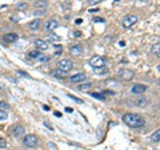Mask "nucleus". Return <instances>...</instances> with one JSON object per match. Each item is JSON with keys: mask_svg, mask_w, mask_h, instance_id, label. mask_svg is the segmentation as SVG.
Returning <instances> with one entry per match:
<instances>
[{"mask_svg": "<svg viewBox=\"0 0 160 150\" xmlns=\"http://www.w3.org/2000/svg\"><path fill=\"white\" fill-rule=\"evenodd\" d=\"M123 121H124L125 125H128L129 127H133V129L143 127L145 125L144 118L140 114H136V113H125L123 116Z\"/></svg>", "mask_w": 160, "mask_h": 150, "instance_id": "nucleus-1", "label": "nucleus"}, {"mask_svg": "<svg viewBox=\"0 0 160 150\" xmlns=\"http://www.w3.org/2000/svg\"><path fill=\"white\" fill-rule=\"evenodd\" d=\"M57 69L61 72H70L72 68H74V64H72V61L70 60H67V58H63V60H60V61H57Z\"/></svg>", "mask_w": 160, "mask_h": 150, "instance_id": "nucleus-2", "label": "nucleus"}, {"mask_svg": "<svg viewBox=\"0 0 160 150\" xmlns=\"http://www.w3.org/2000/svg\"><path fill=\"white\" fill-rule=\"evenodd\" d=\"M38 137L35 136V134H27L24 138H23V144L24 146H27V148H35L36 145H38Z\"/></svg>", "mask_w": 160, "mask_h": 150, "instance_id": "nucleus-3", "label": "nucleus"}, {"mask_svg": "<svg viewBox=\"0 0 160 150\" xmlns=\"http://www.w3.org/2000/svg\"><path fill=\"white\" fill-rule=\"evenodd\" d=\"M89 65L92 68H101V67H105V58L101 57V56H93L91 57L89 60Z\"/></svg>", "mask_w": 160, "mask_h": 150, "instance_id": "nucleus-4", "label": "nucleus"}, {"mask_svg": "<svg viewBox=\"0 0 160 150\" xmlns=\"http://www.w3.org/2000/svg\"><path fill=\"white\" fill-rule=\"evenodd\" d=\"M137 23V16L136 15H128V16H125L124 19H123V27L125 28H129L132 27V25H135Z\"/></svg>", "mask_w": 160, "mask_h": 150, "instance_id": "nucleus-5", "label": "nucleus"}, {"mask_svg": "<svg viewBox=\"0 0 160 150\" xmlns=\"http://www.w3.org/2000/svg\"><path fill=\"white\" fill-rule=\"evenodd\" d=\"M118 76L119 78L124 80V81H129V80L133 78V72L129 71V69H122V71H119Z\"/></svg>", "mask_w": 160, "mask_h": 150, "instance_id": "nucleus-6", "label": "nucleus"}, {"mask_svg": "<svg viewBox=\"0 0 160 150\" xmlns=\"http://www.w3.org/2000/svg\"><path fill=\"white\" fill-rule=\"evenodd\" d=\"M147 90V86L143 85V84H133L132 88H131V92L135 94H141Z\"/></svg>", "mask_w": 160, "mask_h": 150, "instance_id": "nucleus-7", "label": "nucleus"}, {"mask_svg": "<svg viewBox=\"0 0 160 150\" xmlns=\"http://www.w3.org/2000/svg\"><path fill=\"white\" fill-rule=\"evenodd\" d=\"M57 25H59V23H57L56 20H48V21H45L44 28H45L47 32H52L53 29L57 28Z\"/></svg>", "mask_w": 160, "mask_h": 150, "instance_id": "nucleus-8", "label": "nucleus"}, {"mask_svg": "<svg viewBox=\"0 0 160 150\" xmlns=\"http://www.w3.org/2000/svg\"><path fill=\"white\" fill-rule=\"evenodd\" d=\"M35 45L39 51H47L48 49V43L44 41V40H40V39L35 40Z\"/></svg>", "mask_w": 160, "mask_h": 150, "instance_id": "nucleus-9", "label": "nucleus"}, {"mask_svg": "<svg viewBox=\"0 0 160 150\" xmlns=\"http://www.w3.org/2000/svg\"><path fill=\"white\" fill-rule=\"evenodd\" d=\"M70 80L72 82H83L85 80V75H84V73H76V75L71 76Z\"/></svg>", "mask_w": 160, "mask_h": 150, "instance_id": "nucleus-10", "label": "nucleus"}, {"mask_svg": "<svg viewBox=\"0 0 160 150\" xmlns=\"http://www.w3.org/2000/svg\"><path fill=\"white\" fill-rule=\"evenodd\" d=\"M12 134L15 137H21L24 134V129H23V126H20V125H15L12 127Z\"/></svg>", "mask_w": 160, "mask_h": 150, "instance_id": "nucleus-11", "label": "nucleus"}, {"mask_svg": "<svg viewBox=\"0 0 160 150\" xmlns=\"http://www.w3.org/2000/svg\"><path fill=\"white\" fill-rule=\"evenodd\" d=\"M70 52L72 54H75V56H80V54L83 53V48L79 45V44H75V45H72L70 48Z\"/></svg>", "mask_w": 160, "mask_h": 150, "instance_id": "nucleus-12", "label": "nucleus"}, {"mask_svg": "<svg viewBox=\"0 0 160 150\" xmlns=\"http://www.w3.org/2000/svg\"><path fill=\"white\" fill-rule=\"evenodd\" d=\"M17 40V35L16 33H7L4 36V41L7 44H12V43H15Z\"/></svg>", "mask_w": 160, "mask_h": 150, "instance_id": "nucleus-13", "label": "nucleus"}, {"mask_svg": "<svg viewBox=\"0 0 160 150\" xmlns=\"http://www.w3.org/2000/svg\"><path fill=\"white\" fill-rule=\"evenodd\" d=\"M40 25H42V20L40 19H35V20H32L31 23H28V27L31 29H39Z\"/></svg>", "mask_w": 160, "mask_h": 150, "instance_id": "nucleus-14", "label": "nucleus"}, {"mask_svg": "<svg viewBox=\"0 0 160 150\" xmlns=\"http://www.w3.org/2000/svg\"><path fill=\"white\" fill-rule=\"evenodd\" d=\"M91 88H92V84H91V82H84V84H80V85H79V90H80V92H88Z\"/></svg>", "mask_w": 160, "mask_h": 150, "instance_id": "nucleus-15", "label": "nucleus"}, {"mask_svg": "<svg viewBox=\"0 0 160 150\" xmlns=\"http://www.w3.org/2000/svg\"><path fill=\"white\" fill-rule=\"evenodd\" d=\"M51 73H52V76L56 78H64L65 77V72H61L59 69H55V71H52Z\"/></svg>", "mask_w": 160, "mask_h": 150, "instance_id": "nucleus-16", "label": "nucleus"}, {"mask_svg": "<svg viewBox=\"0 0 160 150\" xmlns=\"http://www.w3.org/2000/svg\"><path fill=\"white\" fill-rule=\"evenodd\" d=\"M93 72H95L96 75H107V73H108V69H107V67H101V68H93Z\"/></svg>", "mask_w": 160, "mask_h": 150, "instance_id": "nucleus-17", "label": "nucleus"}, {"mask_svg": "<svg viewBox=\"0 0 160 150\" xmlns=\"http://www.w3.org/2000/svg\"><path fill=\"white\" fill-rule=\"evenodd\" d=\"M47 40L48 41H60V37L55 33H48L47 35Z\"/></svg>", "mask_w": 160, "mask_h": 150, "instance_id": "nucleus-18", "label": "nucleus"}, {"mask_svg": "<svg viewBox=\"0 0 160 150\" xmlns=\"http://www.w3.org/2000/svg\"><path fill=\"white\" fill-rule=\"evenodd\" d=\"M47 4H48L47 0H38V2H36V7H38V8H42V9H45Z\"/></svg>", "mask_w": 160, "mask_h": 150, "instance_id": "nucleus-19", "label": "nucleus"}, {"mask_svg": "<svg viewBox=\"0 0 160 150\" xmlns=\"http://www.w3.org/2000/svg\"><path fill=\"white\" fill-rule=\"evenodd\" d=\"M39 61H42V63H48V61L51 60L49 56H47V54H40V56L38 57Z\"/></svg>", "mask_w": 160, "mask_h": 150, "instance_id": "nucleus-20", "label": "nucleus"}, {"mask_svg": "<svg viewBox=\"0 0 160 150\" xmlns=\"http://www.w3.org/2000/svg\"><path fill=\"white\" fill-rule=\"evenodd\" d=\"M159 138H160V131L159 130H156L154 134H152V137H151V140L154 141V142H159Z\"/></svg>", "mask_w": 160, "mask_h": 150, "instance_id": "nucleus-21", "label": "nucleus"}, {"mask_svg": "<svg viewBox=\"0 0 160 150\" xmlns=\"http://www.w3.org/2000/svg\"><path fill=\"white\" fill-rule=\"evenodd\" d=\"M91 96L95 97V98H97V100H104V98H105L103 93H91Z\"/></svg>", "mask_w": 160, "mask_h": 150, "instance_id": "nucleus-22", "label": "nucleus"}, {"mask_svg": "<svg viewBox=\"0 0 160 150\" xmlns=\"http://www.w3.org/2000/svg\"><path fill=\"white\" fill-rule=\"evenodd\" d=\"M159 48H160V45H159V43L158 44H155V47H154V49H152V52H154L156 56H160V52H159Z\"/></svg>", "mask_w": 160, "mask_h": 150, "instance_id": "nucleus-23", "label": "nucleus"}, {"mask_svg": "<svg viewBox=\"0 0 160 150\" xmlns=\"http://www.w3.org/2000/svg\"><path fill=\"white\" fill-rule=\"evenodd\" d=\"M40 56V53L38 52V51H31V52H30V57L31 58H38Z\"/></svg>", "mask_w": 160, "mask_h": 150, "instance_id": "nucleus-24", "label": "nucleus"}, {"mask_svg": "<svg viewBox=\"0 0 160 150\" xmlns=\"http://www.w3.org/2000/svg\"><path fill=\"white\" fill-rule=\"evenodd\" d=\"M68 97H70L71 100H74L75 102H78V104H83V100H79L78 97H75V96H68Z\"/></svg>", "mask_w": 160, "mask_h": 150, "instance_id": "nucleus-25", "label": "nucleus"}, {"mask_svg": "<svg viewBox=\"0 0 160 150\" xmlns=\"http://www.w3.org/2000/svg\"><path fill=\"white\" fill-rule=\"evenodd\" d=\"M7 117H8V116H7V113L4 110H0V120H5Z\"/></svg>", "mask_w": 160, "mask_h": 150, "instance_id": "nucleus-26", "label": "nucleus"}, {"mask_svg": "<svg viewBox=\"0 0 160 150\" xmlns=\"http://www.w3.org/2000/svg\"><path fill=\"white\" fill-rule=\"evenodd\" d=\"M55 49H56V54L61 53V51H63V47L61 45H55Z\"/></svg>", "mask_w": 160, "mask_h": 150, "instance_id": "nucleus-27", "label": "nucleus"}, {"mask_svg": "<svg viewBox=\"0 0 160 150\" xmlns=\"http://www.w3.org/2000/svg\"><path fill=\"white\" fill-rule=\"evenodd\" d=\"M16 8H27V3H19V4L16 5Z\"/></svg>", "mask_w": 160, "mask_h": 150, "instance_id": "nucleus-28", "label": "nucleus"}, {"mask_svg": "<svg viewBox=\"0 0 160 150\" xmlns=\"http://www.w3.org/2000/svg\"><path fill=\"white\" fill-rule=\"evenodd\" d=\"M5 146H7V141L0 138V148H5Z\"/></svg>", "mask_w": 160, "mask_h": 150, "instance_id": "nucleus-29", "label": "nucleus"}, {"mask_svg": "<svg viewBox=\"0 0 160 150\" xmlns=\"http://www.w3.org/2000/svg\"><path fill=\"white\" fill-rule=\"evenodd\" d=\"M93 21L95 23H103L104 19H101V17H93Z\"/></svg>", "mask_w": 160, "mask_h": 150, "instance_id": "nucleus-30", "label": "nucleus"}, {"mask_svg": "<svg viewBox=\"0 0 160 150\" xmlns=\"http://www.w3.org/2000/svg\"><path fill=\"white\" fill-rule=\"evenodd\" d=\"M17 75L23 76V77H28V73H25V72H23V71H17Z\"/></svg>", "mask_w": 160, "mask_h": 150, "instance_id": "nucleus-31", "label": "nucleus"}, {"mask_svg": "<svg viewBox=\"0 0 160 150\" xmlns=\"http://www.w3.org/2000/svg\"><path fill=\"white\" fill-rule=\"evenodd\" d=\"M101 0H88V3L91 5H93V4H97V3H100Z\"/></svg>", "mask_w": 160, "mask_h": 150, "instance_id": "nucleus-32", "label": "nucleus"}, {"mask_svg": "<svg viewBox=\"0 0 160 150\" xmlns=\"http://www.w3.org/2000/svg\"><path fill=\"white\" fill-rule=\"evenodd\" d=\"M44 13H45V12H44V9H42V11H36V12H34L35 16H38V15L40 16V15H44Z\"/></svg>", "mask_w": 160, "mask_h": 150, "instance_id": "nucleus-33", "label": "nucleus"}, {"mask_svg": "<svg viewBox=\"0 0 160 150\" xmlns=\"http://www.w3.org/2000/svg\"><path fill=\"white\" fill-rule=\"evenodd\" d=\"M147 104H148L147 100H140L139 101V105H141V106H143V105H147Z\"/></svg>", "mask_w": 160, "mask_h": 150, "instance_id": "nucleus-34", "label": "nucleus"}, {"mask_svg": "<svg viewBox=\"0 0 160 150\" xmlns=\"http://www.w3.org/2000/svg\"><path fill=\"white\" fill-rule=\"evenodd\" d=\"M44 125H45L47 127H48V129H49V130H53V129H52V125H51V124H49V122H47V121H45V122H44Z\"/></svg>", "mask_w": 160, "mask_h": 150, "instance_id": "nucleus-35", "label": "nucleus"}, {"mask_svg": "<svg viewBox=\"0 0 160 150\" xmlns=\"http://www.w3.org/2000/svg\"><path fill=\"white\" fill-rule=\"evenodd\" d=\"M74 36H75V37H80V36H82V32L76 31V32H74Z\"/></svg>", "mask_w": 160, "mask_h": 150, "instance_id": "nucleus-36", "label": "nucleus"}, {"mask_svg": "<svg viewBox=\"0 0 160 150\" xmlns=\"http://www.w3.org/2000/svg\"><path fill=\"white\" fill-rule=\"evenodd\" d=\"M82 23H83L82 19H76V20H75V24H82Z\"/></svg>", "mask_w": 160, "mask_h": 150, "instance_id": "nucleus-37", "label": "nucleus"}, {"mask_svg": "<svg viewBox=\"0 0 160 150\" xmlns=\"http://www.w3.org/2000/svg\"><path fill=\"white\" fill-rule=\"evenodd\" d=\"M0 106H3V108H8V105L4 104V102H0Z\"/></svg>", "mask_w": 160, "mask_h": 150, "instance_id": "nucleus-38", "label": "nucleus"}, {"mask_svg": "<svg viewBox=\"0 0 160 150\" xmlns=\"http://www.w3.org/2000/svg\"><path fill=\"white\" fill-rule=\"evenodd\" d=\"M65 112H67V113H72V112H74V110H72L71 108H65Z\"/></svg>", "mask_w": 160, "mask_h": 150, "instance_id": "nucleus-39", "label": "nucleus"}, {"mask_svg": "<svg viewBox=\"0 0 160 150\" xmlns=\"http://www.w3.org/2000/svg\"><path fill=\"white\" fill-rule=\"evenodd\" d=\"M55 116L56 117H61V113L60 112H55Z\"/></svg>", "mask_w": 160, "mask_h": 150, "instance_id": "nucleus-40", "label": "nucleus"}, {"mask_svg": "<svg viewBox=\"0 0 160 150\" xmlns=\"http://www.w3.org/2000/svg\"><path fill=\"white\" fill-rule=\"evenodd\" d=\"M119 45H120V47H125V43H124V41H120Z\"/></svg>", "mask_w": 160, "mask_h": 150, "instance_id": "nucleus-41", "label": "nucleus"}, {"mask_svg": "<svg viewBox=\"0 0 160 150\" xmlns=\"http://www.w3.org/2000/svg\"><path fill=\"white\" fill-rule=\"evenodd\" d=\"M0 89H2V86H0Z\"/></svg>", "mask_w": 160, "mask_h": 150, "instance_id": "nucleus-42", "label": "nucleus"}]
</instances>
